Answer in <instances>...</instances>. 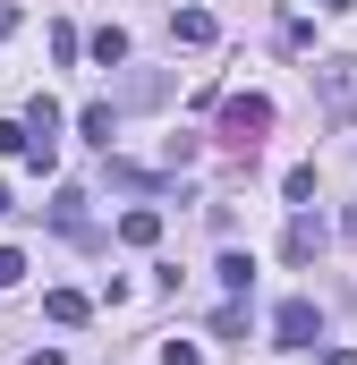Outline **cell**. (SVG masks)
I'll return each instance as SVG.
<instances>
[{
    "label": "cell",
    "mask_w": 357,
    "mask_h": 365,
    "mask_svg": "<svg viewBox=\"0 0 357 365\" xmlns=\"http://www.w3.org/2000/svg\"><path fill=\"white\" fill-rule=\"evenodd\" d=\"M264 136H272V93H230V102H221V145L256 153Z\"/></svg>",
    "instance_id": "obj_1"
},
{
    "label": "cell",
    "mask_w": 357,
    "mask_h": 365,
    "mask_svg": "<svg viewBox=\"0 0 357 365\" xmlns=\"http://www.w3.org/2000/svg\"><path fill=\"white\" fill-rule=\"evenodd\" d=\"M315 102H323V119H357V60H315Z\"/></svg>",
    "instance_id": "obj_2"
},
{
    "label": "cell",
    "mask_w": 357,
    "mask_h": 365,
    "mask_svg": "<svg viewBox=\"0 0 357 365\" xmlns=\"http://www.w3.org/2000/svg\"><path fill=\"white\" fill-rule=\"evenodd\" d=\"M323 340V306L315 297H281L272 306V349H315Z\"/></svg>",
    "instance_id": "obj_3"
},
{
    "label": "cell",
    "mask_w": 357,
    "mask_h": 365,
    "mask_svg": "<svg viewBox=\"0 0 357 365\" xmlns=\"http://www.w3.org/2000/svg\"><path fill=\"white\" fill-rule=\"evenodd\" d=\"M281 255H289V264H315V255H323V221H315L306 204H298V221H289V238H281Z\"/></svg>",
    "instance_id": "obj_4"
},
{
    "label": "cell",
    "mask_w": 357,
    "mask_h": 365,
    "mask_svg": "<svg viewBox=\"0 0 357 365\" xmlns=\"http://www.w3.org/2000/svg\"><path fill=\"white\" fill-rule=\"evenodd\" d=\"M213 34H221V26H213V9H171V43H178V51H204Z\"/></svg>",
    "instance_id": "obj_5"
},
{
    "label": "cell",
    "mask_w": 357,
    "mask_h": 365,
    "mask_svg": "<svg viewBox=\"0 0 357 365\" xmlns=\"http://www.w3.org/2000/svg\"><path fill=\"white\" fill-rule=\"evenodd\" d=\"M119 247H162V212L154 204H128L119 212Z\"/></svg>",
    "instance_id": "obj_6"
},
{
    "label": "cell",
    "mask_w": 357,
    "mask_h": 365,
    "mask_svg": "<svg viewBox=\"0 0 357 365\" xmlns=\"http://www.w3.org/2000/svg\"><path fill=\"white\" fill-rule=\"evenodd\" d=\"M43 314H51V323H86L94 297H86V289H43Z\"/></svg>",
    "instance_id": "obj_7"
},
{
    "label": "cell",
    "mask_w": 357,
    "mask_h": 365,
    "mask_svg": "<svg viewBox=\"0 0 357 365\" xmlns=\"http://www.w3.org/2000/svg\"><path fill=\"white\" fill-rule=\"evenodd\" d=\"M86 51H94V68H119V60H128V34H119V26H94Z\"/></svg>",
    "instance_id": "obj_8"
},
{
    "label": "cell",
    "mask_w": 357,
    "mask_h": 365,
    "mask_svg": "<svg viewBox=\"0 0 357 365\" xmlns=\"http://www.w3.org/2000/svg\"><path fill=\"white\" fill-rule=\"evenodd\" d=\"M77 128H86L94 145L111 153V136H119V110H111V102H86V110H77Z\"/></svg>",
    "instance_id": "obj_9"
},
{
    "label": "cell",
    "mask_w": 357,
    "mask_h": 365,
    "mask_svg": "<svg viewBox=\"0 0 357 365\" xmlns=\"http://www.w3.org/2000/svg\"><path fill=\"white\" fill-rule=\"evenodd\" d=\"M213 272H221V289H230V297H247V289H256V255H238V247H230Z\"/></svg>",
    "instance_id": "obj_10"
},
{
    "label": "cell",
    "mask_w": 357,
    "mask_h": 365,
    "mask_svg": "<svg viewBox=\"0 0 357 365\" xmlns=\"http://www.w3.org/2000/svg\"><path fill=\"white\" fill-rule=\"evenodd\" d=\"M51 221H60L69 238H86V195H77V187H60V195H51Z\"/></svg>",
    "instance_id": "obj_11"
},
{
    "label": "cell",
    "mask_w": 357,
    "mask_h": 365,
    "mask_svg": "<svg viewBox=\"0 0 357 365\" xmlns=\"http://www.w3.org/2000/svg\"><path fill=\"white\" fill-rule=\"evenodd\" d=\"M102 179H111V187H136V195H145V187H162V170H136V162H119V153H111V170H102Z\"/></svg>",
    "instance_id": "obj_12"
},
{
    "label": "cell",
    "mask_w": 357,
    "mask_h": 365,
    "mask_svg": "<svg viewBox=\"0 0 357 365\" xmlns=\"http://www.w3.org/2000/svg\"><path fill=\"white\" fill-rule=\"evenodd\" d=\"M26 128H34V136H60V102L34 93V102H26Z\"/></svg>",
    "instance_id": "obj_13"
},
{
    "label": "cell",
    "mask_w": 357,
    "mask_h": 365,
    "mask_svg": "<svg viewBox=\"0 0 357 365\" xmlns=\"http://www.w3.org/2000/svg\"><path fill=\"white\" fill-rule=\"evenodd\" d=\"M281 187H289V204H315V162H298V170H289Z\"/></svg>",
    "instance_id": "obj_14"
},
{
    "label": "cell",
    "mask_w": 357,
    "mask_h": 365,
    "mask_svg": "<svg viewBox=\"0 0 357 365\" xmlns=\"http://www.w3.org/2000/svg\"><path fill=\"white\" fill-rule=\"evenodd\" d=\"M162 365H204V349L196 340H162Z\"/></svg>",
    "instance_id": "obj_15"
},
{
    "label": "cell",
    "mask_w": 357,
    "mask_h": 365,
    "mask_svg": "<svg viewBox=\"0 0 357 365\" xmlns=\"http://www.w3.org/2000/svg\"><path fill=\"white\" fill-rule=\"evenodd\" d=\"M17 280H26V255H17V247H0V289H17Z\"/></svg>",
    "instance_id": "obj_16"
},
{
    "label": "cell",
    "mask_w": 357,
    "mask_h": 365,
    "mask_svg": "<svg viewBox=\"0 0 357 365\" xmlns=\"http://www.w3.org/2000/svg\"><path fill=\"white\" fill-rule=\"evenodd\" d=\"M315 365H357V349H323V357H315Z\"/></svg>",
    "instance_id": "obj_17"
},
{
    "label": "cell",
    "mask_w": 357,
    "mask_h": 365,
    "mask_svg": "<svg viewBox=\"0 0 357 365\" xmlns=\"http://www.w3.org/2000/svg\"><path fill=\"white\" fill-rule=\"evenodd\" d=\"M9 34H17V9H9V0H0V43H9Z\"/></svg>",
    "instance_id": "obj_18"
},
{
    "label": "cell",
    "mask_w": 357,
    "mask_h": 365,
    "mask_svg": "<svg viewBox=\"0 0 357 365\" xmlns=\"http://www.w3.org/2000/svg\"><path fill=\"white\" fill-rule=\"evenodd\" d=\"M26 365H69V357H60V349H34V357H26Z\"/></svg>",
    "instance_id": "obj_19"
},
{
    "label": "cell",
    "mask_w": 357,
    "mask_h": 365,
    "mask_svg": "<svg viewBox=\"0 0 357 365\" xmlns=\"http://www.w3.org/2000/svg\"><path fill=\"white\" fill-rule=\"evenodd\" d=\"M0 212H9V187H0Z\"/></svg>",
    "instance_id": "obj_20"
}]
</instances>
